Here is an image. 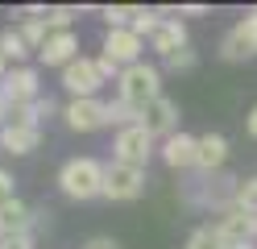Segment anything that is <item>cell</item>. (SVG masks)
Returning <instances> with one entry per match:
<instances>
[{
	"label": "cell",
	"instance_id": "7402d4cb",
	"mask_svg": "<svg viewBox=\"0 0 257 249\" xmlns=\"http://www.w3.org/2000/svg\"><path fill=\"white\" fill-rule=\"evenodd\" d=\"M232 208H240L245 216H253V220H257V175H249V179H240V183H236V199H232Z\"/></svg>",
	"mask_w": 257,
	"mask_h": 249
},
{
	"label": "cell",
	"instance_id": "83f0119b",
	"mask_svg": "<svg viewBox=\"0 0 257 249\" xmlns=\"http://www.w3.org/2000/svg\"><path fill=\"white\" fill-rule=\"evenodd\" d=\"M13 199H17V179H13L5 166H0V208H5V204H13Z\"/></svg>",
	"mask_w": 257,
	"mask_h": 249
},
{
	"label": "cell",
	"instance_id": "7c38bea8",
	"mask_svg": "<svg viewBox=\"0 0 257 249\" xmlns=\"http://www.w3.org/2000/svg\"><path fill=\"white\" fill-rule=\"evenodd\" d=\"M0 92H5L9 108H25V104H34V100H42V75H38V66H9Z\"/></svg>",
	"mask_w": 257,
	"mask_h": 249
},
{
	"label": "cell",
	"instance_id": "f1b7e54d",
	"mask_svg": "<svg viewBox=\"0 0 257 249\" xmlns=\"http://www.w3.org/2000/svg\"><path fill=\"white\" fill-rule=\"evenodd\" d=\"M79 249H120V241H116V237H108V232H100V237H87Z\"/></svg>",
	"mask_w": 257,
	"mask_h": 249
},
{
	"label": "cell",
	"instance_id": "484cf974",
	"mask_svg": "<svg viewBox=\"0 0 257 249\" xmlns=\"http://www.w3.org/2000/svg\"><path fill=\"white\" fill-rule=\"evenodd\" d=\"M183 249H220V245H216V237H212V224H199V228H191Z\"/></svg>",
	"mask_w": 257,
	"mask_h": 249
},
{
	"label": "cell",
	"instance_id": "f546056e",
	"mask_svg": "<svg viewBox=\"0 0 257 249\" xmlns=\"http://www.w3.org/2000/svg\"><path fill=\"white\" fill-rule=\"evenodd\" d=\"M0 249H38V237H9L0 241Z\"/></svg>",
	"mask_w": 257,
	"mask_h": 249
},
{
	"label": "cell",
	"instance_id": "1f68e13d",
	"mask_svg": "<svg viewBox=\"0 0 257 249\" xmlns=\"http://www.w3.org/2000/svg\"><path fill=\"white\" fill-rule=\"evenodd\" d=\"M245 133H249V137L257 141V104H253V108L245 112Z\"/></svg>",
	"mask_w": 257,
	"mask_h": 249
},
{
	"label": "cell",
	"instance_id": "d6986e66",
	"mask_svg": "<svg viewBox=\"0 0 257 249\" xmlns=\"http://www.w3.org/2000/svg\"><path fill=\"white\" fill-rule=\"evenodd\" d=\"M54 112H62L50 96H42V100H34V104H25V108H13V116L9 121H17V125H34V129H42V121H50Z\"/></svg>",
	"mask_w": 257,
	"mask_h": 249
},
{
	"label": "cell",
	"instance_id": "44dd1931",
	"mask_svg": "<svg viewBox=\"0 0 257 249\" xmlns=\"http://www.w3.org/2000/svg\"><path fill=\"white\" fill-rule=\"evenodd\" d=\"M100 17L108 29H133V21L141 17V5H104Z\"/></svg>",
	"mask_w": 257,
	"mask_h": 249
},
{
	"label": "cell",
	"instance_id": "ac0fdd59",
	"mask_svg": "<svg viewBox=\"0 0 257 249\" xmlns=\"http://www.w3.org/2000/svg\"><path fill=\"white\" fill-rule=\"evenodd\" d=\"M34 149H42V129H34V125H17V121H9L5 129H0V154L25 158V154H34Z\"/></svg>",
	"mask_w": 257,
	"mask_h": 249
},
{
	"label": "cell",
	"instance_id": "3957f363",
	"mask_svg": "<svg viewBox=\"0 0 257 249\" xmlns=\"http://www.w3.org/2000/svg\"><path fill=\"white\" fill-rule=\"evenodd\" d=\"M158 96H166L162 92V66H154V62H137V66H124L120 79H116V100H124L128 108H146L154 104Z\"/></svg>",
	"mask_w": 257,
	"mask_h": 249
},
{
	"label": "cell",
	"instance_id": "cb8c5ba5",
	"mask_svg": "<svg viewBox=\"0 0 257 249\" xmlns=\"http://www.w3.org/2000/svg\"><path fill=\"white\" fill-rule=\"evenodd\" d=\"M75 17H79L75 5H46V29H50V33L71 29V25H75Z\"/></svg>",
	"mask_w": 257,
	"mask_h": 249
},
{
	"label": "cell",
	"instance_id": "8fae6325",
	"mask_svg": "<svg viewBox=\"0 0 257 249\" xmlns=\"http://www.w3.org/2000/svg\"><path fill=\"white\" fill-rule=\"evenodd\" d=\"M50 212H42V208H29L25 199L17 195L13 204L0 208V241H9V237H34L38 224L46 220Z\"/></svg>",
	"mask_w": 257,
	"mask_h": 249
},
{
	"label": "cell",
	"instance_id": "836d02e7",
	"mask_svg": "<svg viewBox=\"0 0 257 249\" xmlns=\"http://www.w3.org/2000/svg\"><path fill=\"white\" fill-rule=\"evenodd\" d=\"M5 75H9V58H5V50H0V83H5Z\"/></svg>",
	"mask_w": 257,
	"mask_h": 249
},
{
	"label": "cell",
	"instance_id": "277c9868",
	"mask_svg": "<svg viewBox=\"0 0 257 249\" xmlns=\"http://www.w3.org/2000/svg\"><path fill=\"white\" fill-rule=\"evenodd\" d=\"M216 54L224 62H245V58H257V9H249L245 17L224 29V38L216 46Z\"/></svg>",
	"mask_w": 257,
	"mask_h": 249
},
{
	"label": "cell",
	"instance_id": "ba28073f",
	"mask_svg": "<svg viewBox=\"0 0 257 249\" xmlns=\"http://www.w3.org/2000/svg\"><path fill=\"white\" fill-rule=\"evenodd\" d=\"M146 171L137 166H124V162H108V175H104V199L112 204H133V199L146 195Z\"/></svg>",
	"mask_w": 257,
	"mask_h": 249
},
{
	"label": "cell",
	"instance_id": "e0dca14e",
	"mask_svg": "<svg viewBox=\"0 0 257 249\" xmlns=\"http://www.w3.org/2000/svg\"><path fill=\"white\" fill-rule=\"evenodd\" d=\"M38 58H42V66H71L75 58H79V33L75 29H58V33H50L46 38V46L38 50Z\"/></svg>",
	"mask_w": 257,
	"mask_h": 249
},
{
	"label": "cell",
	"instance_id": "5b68a950",
	"mask_svg": "<svg viewBox=\"0 0 257 249\" xmlns=\"http://www.w3.org/2000/svg\"><path fill=\"white\" fill-rule=\"evenodd\" d=\"M154 154H158V141L146 133V125H128V129H120L116 137H112V162H124V166L146 171Z\"/></svg>",
	"mask_w": 257,
	"mask_h": 249
},
{
	"label": "cell",
	"instance_id": "5bb4252c",
	"mask_svg": "<svg viewBox=\"0 0 257 249\" xmlns=\"http://www.w3.org/2000/svg\"><path fill=\"white\" fill-rule=\"evenodd\" d=\"M195 154H199V137L195 133H174V137L158 141V158H162L170 171H183V175H195Z\"/></svg>",
	"mask_w": 257,
	"mask_h": 249
},
{
	"label": "cell",
	"instance_id": "2e32d148",
	"mask_svg": "<svg viewBox=\"0 0 257 249\" xmlns=\"http://www.w3.org/2000/svg\"><path fill=\"white\" fill-rule=\"evenodd\" d=\"M232 158V141L224 133H199V154H195V175H220Z\"/></svg>",
	"mask_w": 257,
	"mask_h": 249
},
{
	"label": "cell",
	"instance_id": "6da1fadb",
	"mask_svg": "<svg viewBox=\"0 0 257 249\" xmlns=\"http://www.w3.org/2000/svg\"><path fill=\"white\" fill-rule=\"evenodd\" d=\"M104 175H108V162L91 158V154H75L58 166V191L75 199V204L104 199Z\"/></svg>",
	"mask_w": 257,
	"mask_h": 249
},
{
	"label": "cell",
	"instance_id": "7a4b0ae2",
	"mask_svg": "<svg viewBox=\"0 0 257 249\" xmlns=\"http://www.w3.org/2000/svg\"><path fill=\"white\" fill-rule=\"evenodd\" d=\"M236 183H240V179L228 175V171H220V175H191V179L183 183V204L195 208V212H212V216H220V212L232 208Z\"/></svg>",
	"mask_w": 257,
	"mask_h": 249
},
{
	"label": "cell",
	"instance_id": "603a6c76",
	"mask_svg": "<svg viewBox=\"0 0 257 249\" xmlns=\"http://www.w3.org/2000/svg\"><path fill=\"white\" fill-rule=\"evenodd\" d=\"M108 125L120 133V129H128V125H141V112L128 108L124 100H108Z\"/></svg>",
	"mask_w": 257,
	"mask_h": 249
},
{
	"label": "cell",
	"instance_id": "4fadbf2b",
	"mask_svg": "<svg viewBox=\"0 0 257 249\" xmlns=\"http://www.w3.org/2000/svg\"><path fill=\"white\" fill-rule=\"evenodd\" d=\"M183 112H179V104H174L170 96H158L154 104H146L141 108V125H146V133L154 141H166V137H174V133H179L183 125Z\"/></svg>",
	"mask_w": 257,
	"mask_h": 249
},
{
	"label": "cell",
	"instance_id": "4316f807",
	"mask_svg": "<svg viewBox=\"0 0 257 249\" xmlns=\"http://www.w3.org/2000/svg\"><path fill=\"white\" fill-rule=\"evenodd\" d=\"M158 21H162V17H158V9H141V17L133 21V33H137V38H146V42H150V33L158 29Z\"/></svg>",
	"mask_w": 257,
	"mask_h": 249
},
{
	"label": "cell",
	"instance_id": "9a60e30c",
	"mask_svg": "<svg viewBox=\"0 0 257 249\" xmlns=\"http://www.w3.org/2000/svg\"><path fill=\"white\" fill-rule=\"evenodd\" d=\"M150 54H158V58H174L179 54V50H187L191 46V38H187V25L179 21V17H162V21H158V29L150 33Z\"/></svg>",
	"mask_w": 257,
	"mask_h": 249
},
{
	"label": "cell",
	"instance_id": "d6a6232c",
	"mask_svg": "<svg viewBox=\"0 0 257 249\" xmlns=\"http://www.w3.org/2000/svg\"><path fill=\"white\" fill-rule=\"evenodd\" d=\"M9 116H13V108H9V100H5V92H0V129L9 125Z\"/></svg>",
	"mask_w": 257,
	"mask_h": 249
},
{
	"label": "cell",
	"instance_id": "4dcf8cb0",
	"mask_svg": "<svg viewBox=\"0 0 257 249\" xmlns=\"http://www.w3.org/2000/svg\"><path fill=\"white\" fill-rule=\"evenodd\" d=\"M207 13H212L207 5H179V21L183 17H207Z\"/></svg>",
	"mask_w": 257,
	"mask_h": 249
},
{
	"label": "cell",
	"instance_id": "52a82bcc",
	"mask_svg": "<svg viewBox=\"0 0 257 249\" xmlns=\"http://www.w3.org/2000/svg\"><path fill=\"white\" fill-rule=\"evenodd\" d=\"M104 83H108V79L100 75L95 54H79L71 66H62V88H67L71 100H91V96H100Z\"/></svg>",
	"mask_w": 257,
	"mask_h": 249
},
{
	"label": "cell",
	"instance_id": "30bf717a",
	"mask_svg": "<svg viewBox=\"0 0 257 249\" xmlns=\"http://www.w3.org/2000/svg\"><path fill=\"white\" fill-rule=\"evenodd\" d=\"M58 116L67 121L71 133H95V129L108 125V100H100V96H91V100H67Z\"/></svg>",
	"mask_w": 257,
	"mask_h": 249
},
{
	"label": "cell",
	"instance_id": "ffe728a7",
	"mask_svg": "<svg viewBox=\"0 0 257 249\" xmlns=\"http://www.w3.org/2000/svg\"><path fill=\"white\" fill-rule=\"evenodd\" d=\"M0 50H5V58H9V66H29V42L21 38V29L17 25H9V29H0Z\"/></svg>",
	"mask_w": 257,
	"mask_h": 249
},
{
	"label": "cell",
	"instance_id": "d4e9b609",
	"mask_svg": "<svg viewBox=\"0 0 257 249\" xmlns=\"http://www.w3.org/2000/svg\"><path fill=\"white\" fill-rule=\"evenodd\" d=\"M195 66H199V50H179V54H174V58H166L162 62V71H170V75H187V71H195Z\"/></svg>",
	"mask_w": 257,
	"mask_h": 249
},
{
	"label": "cell",
	"instance_id": "9c48e42d",
	"mask_svg": "<svg viewBox=\"0 0 257 249\" xmlns=\"http://www.w3.org/2000/svg\"><path fill=\"white\" fill-rule=\"evenodd\" d=\"M100 54L112 58L120 71L124 66H137V62H146V38H137L133 29H104Z\"/></svg>",
	"mask_w": 257,
	"mask_h": 249
},
{
	"label": "cell",
	"instance_id": "8992f818",
	"mask_svg": "<svg viewBox=\"0 0 257 249\" xmlns=\"http://www.w3.org/2000/svg\"><path fill=\"white\" fill-rule=\"evenodd\" d=\"M212 237L220 249H240V245H257V220L245 216L240 208H228L212 220Z\"/></svg>",
	"mask_w": 257,
	"mask_h": 249
}]
</instances>
